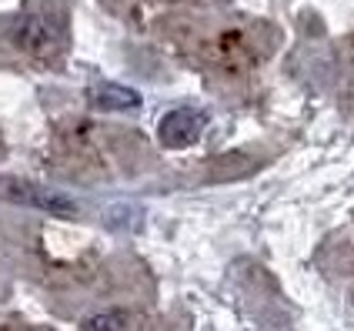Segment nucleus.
<instances>
[{
	"instance_id": "obj_2",
	"label": "nucleus",
	"mask_w": 354,
	"mask_h": 331,
	"mask_svg": "<svg viewBox=\"0 0 354 331\" xmlns=\"http://www.w3.org/2000/svg\"><path fill=\"white\" fill-rule=\"evenodd\" d=\"M204 124H207V117L194 111V107H180V111H171V114H164L160 120V144L164 147H191L201 131H204Z\"/></svg>"
},
{
	"instance_id": "obj_1",
	"label": "nucleus",
	"mask_w": 354,
	"mask_h": 331,
	"mask_svg": "<svg viewBox=\"0 0 354 331\" xmlns=\"http://www.w3.org/2000/svg\"><path fill=\"white\" fill-rule=\"evenodd\" d=\"M3 195L14 197V201H24L37 211H50V215H64L74 217L77 215V204L60 191H50V188H40V184H27V181H7L3 184Z\"/></svg>"
},
{
	"instance_id": "obj_4",
	"label": "nucleus",
	"mask_w": 354,
	"mask_h": 331,
	"mask_svg": "<svg viewBox=\"0 0 354 331\" xmlns=\"http://www.w3.org/2000/svg\"><path fill=\"white\" fill-rule=\"evenodd\" d=\"M120 328H124V314H100V318H94L87 325V331H120Z\"/></svg>"
},
{
	"instance_id": "obj_3",
	"label": "nucleus",
	"mask_w": 354,
	"mask_h": 331,
	"mask_svg": "<svg viewBox=\"0 0 354 331\" xmlns=\"http://www.w3.org/2000/svg\"><path fill=\"white\" fill-rule=\"evenodd\" d=\"M87 98H91V104L100 107V111H131V107L140 104L138 91H131V87H124V84H94V87L87 91Z\"/></svg>"
}]
</instances>
